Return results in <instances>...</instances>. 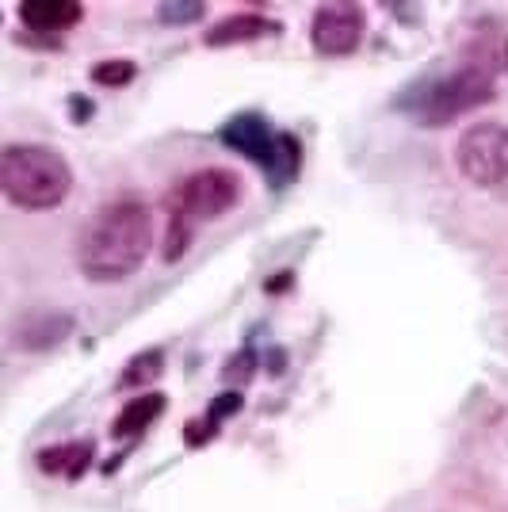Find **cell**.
<instances>
[{
	"label": "cell",
	"mask_w": 508,
	"mask_h": 512,
	"mask_svg": "<svg viewBox=\"0 0 508 512\" xmlns=\"http://www.w3.org/2000/svg\"><path fill=\"white\" fill-rule=\"evenodd\" d=\"M153 253V211L142 199H115L85 222L77 268L92 283H123Z\"/></svg>",
	"instance_id": "1"
},
{
	"label": "cell",
	"mask_w": 508,
	"mask_h": 512,
	"mask_svg": "<svg viewBox=\"0 0 508 512\" xmlns=\"http://www.w3.org/2000/svg\"><path fill=\"white\" fill-rule=\"evenodd\" d=\"M497 96L493 88V73L486 65H459V69H444V73H432L421 81H409V85L394 96V107L402 111L405 119H413L417 127H451L459 115L466 111H478Z\"/></svg>",
	"instance_id": "2"
},
{
	"label": "cell",
	"mask_w": 508,
	"mask_h": 512,
	"mask_svg": "<svg viewBox=\"0 0 508 512\" xmlns=\"http://www.w3.org/2000/svg\"><path fill=\"white\" fill-rule=\"evenodd\" d=\"M241 199V176L233 169H195L180 176L165 195V260H180L195 241V226L230 214Z\"/></svg>",
	"instance_id": "3"
},
{
	"label": "cell",
	"mask_w": 508,
	"mask_h": 512,
	"mask_svg": "<svg viewBox=\"0 0 508 512\" xmlns=\"http://www.w3.org/2000/svg\"><path fill=\"white\" fill-rule=\"evenodd\" d=\"M0 192L20 211H54L73 192V169L50 146H4L0 153Z\"/></svg>",
	"instance_id": "4"
},
{
	"label": "cell",
	"mask_w": 508,
	"mask_h": 512,
	"mask_svg": "<svg viewBox=\"0 0 508 512\" xmlns=\"http://www.w3.org/2000/svg\"><path fill=\"white\" fill-rule=\"evenodd\" d=\"M218 142L226 150L249 157L253 165H260L272 188H287L298 176V165H302V146H298L295 134L272 130V123L260 111L233 115L230 123L218 130Z\"/></svg>",
	"instance_id": "5"
},
{
	"label": "cell",
	"mask_w": 508,
	"mask_h": 512,
	"mask_svg": "<svg viewBox=\"0 0 508 512\" xmlns=\"http://www.w3.org/2000/svg\"><path fill=\"white\" fill-rule=\"evenodd\" d=\"M455 165L478 188L508 184V127L505 123H474L459 134Z\"/></svg>",
	"instance_id": "6"
},
{
	"label": "cell",
	"mask_w": 508,
	"mask_h": 512,
	"mask_svg": "<svg viewBox=\"0 0 508 512\" xmlns=\"http://www.w3.org/2000/svg\"><path fill=\"white\" fill-rule=\"evenodd\" d=\"M363 27L367 23H363L360 4H348V0L321 4L310 20V43L321 58H344L363 43Z\"/></svg>",
	"instance_id": "7"
},
{
	"label": "cell",
	"mask_w": 508,
	"mask_h": 512,
	"mask_svg": "<svg viewBox=\"0 0 508 512\" xmlns=\"http://www.w3.org/2000/svg\"><path fill=\"white\" fill-rule=\"evenodd\" d=\"M73 333V318L62 310H35V314H23L12 329V344L23 352H50L58 348Z\"/></svg>",
	"instance_id": "8"
},
{
	"label": "cell",
	"mask_w": 508,
	"mask_h": 512,
	"mask_svg": "<svg viewBox=\"0 0 508 512\" xmlns=\"http://www.w3.org/2000/svg\"><path fill=\"white\" fill-rule=\"evenodd\" d=\"M85 16V8L77 0H23L20 4V20L23 27L39 31V35H62L73 31Z\"/></svg>",
	"instance_id": "9"
},
{
	"label": "cell",
	"mask_w": 508,
	"mask_h": 512,
	"mask_svg": "<svg viewBox=\"0 0 508 512\" xmlns=\"http://www.w3.org/2000/svg\"><path fill=\"white\" fill-rule=\"evenodd\" d=\"M268 35H279V23L268 20V16H256V12H237V16H226L218 20L203 35L207 46H230V43H256V39H268Z\"/></svg>",
	"instance_id": "10"
},
{
	"label": "cell",
	"mask_w": 508,
	"mask_h": 512,
	"mask_svg": "<svg viewBox=\"0 0 508 512\" xmlns=\"http://www.w3.org/2000/svg\"><path fill=\"white\" fill-rule=\"evenodd\" d=\"M92 459H96V444L92 440H73V444H54V448L39 451V470L77 482V478H85Z\"/></svg>",
	"instance_id": "11"
},
{
	"label": "cell",
	"mask_w": 508,
	"mask_h": 512,
	"mask_svg": "<svg viewBox=\"0 0 508 512\" xmlns=\"http://www.w3.org/2000/svg\"><path fill=\"white\" fill-rule=\"evenodd\" d=\"M165 394H157V390H149V394H138V398H130L127 406L119 409V417H115V425H111V436L115 440H134V436H142L161 413H165Z\"/></svg>",
	"instance_id": "12"
},
{
	"label": "cell",
	"mask_w": 508,
	"mask_h": 512,
	"mask_svg": "<svg viewBox=\"0 0 508 512\" xmlns=\"http://www.w3.org/2000/svg\"><path fill=\"white\" fill-rule=\"evenodd\" d=\"M161 371H165V352L153 348V352H142V356L130 360V367L123 371L119 386H153V379H157Z\"/></svg>",
	"instance_id": "13"
},
{
	"label": "cell",
	"mask_w": 508,
	"mask_h": 512,
	"mask_svg": "<svg viewBox=\"0 0 508 512\" xmlns=\"http://www.w3.org/2000/svg\"><path fill=\"white\" fill-rule=\"evenodd\" d=\"M134 77H138V65L123 62V58H111V62L92 65V81L104 88H123V85H130Z\"/></svg>",
	"instance_id": "14"
},
{
	"label": "cell",
	"mask_w": 508,
	"mask_h": 512,
	"mask_svg": "<svg viewBox=\"0 0 508 512\" xmlns=\"http://www.w3.org/2000/svg\"><path fill=\"white\" fill-rule=\"evenodd\" d=\"M207 16V4L203 0H188V4H161L157 8V20L165 27H180V23H195Z\"/></svg>",
	"instance_id": "15"
},
{
	"label": "cell",
	"mask_w": 508,
	"mask_h": 512,
	"mask_svg": "<svg viewBox=\"0 0 508 512\" xmlns=\"http://www.w3.org/2000/svg\"><path fill=\"white\" fill-rule=\"evenodd\" d=\"M69 107H73V123H88V119H92V111H96V104H88L85 96H73Z\"/></svg>",
	"instance_id": "16"
},
{
	"label": "cell",
	"mask_w": 508,
	"mask_h": 512,
	"mask_svg": "<svg viewBox=\"0 0 508 512\" xmlns=\"http://www.w3.org/2000/svg\"><path fill=\"white\" fill-rule=\"evenodd\" d=\"M501 58H505V73H508V43H505V50H501Z\"/></svg>",
	"instance_id": "17"
}]
</instances>
